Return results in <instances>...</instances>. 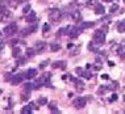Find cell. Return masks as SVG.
Returning a JSON list of instances; mask_svg holds the SVG:
<instances>
[{
	"mask_svg": "<svg viewBox=\"0 0 125 114\" xmlns=\"http://www.w3.org/2000/svg\"><path fill=\"white\" fill-rule=\"evenodd\" d=\"M104 41H105V32H104L103 29L101 30H96L95 34H94V42L96 43V45H103Z\"/></svg>",
	"mask_w": 125,
	"mask_h": 114,
	"instance_id": "1",
	"label": "cell"
},
{
	"mask_svg": "<svg viewBox=\"0 0 125 114\" xmlns=\"http://www.w3.org/2000/svg\"><path fill=\"white\" fill-rule=\"evenodd\" d=\"M16 32H17V24L16 22H11L4 28V33L7 35H13Z\"/></svg>",
	"mask_w": 125,
	"mask_h": 114,
	"instance_id": "2",
	"label": "cell"
},
{
	"mask_svg": "<svg viewBox=\"0 0 125 114\" xmlns=\"http://www.w3.org/2000/svg\"><path fill=\"white\" fill-rule=\"evenodd\" d=\"M61 16H62V12H61L59 9H53V11H50V13H49V20L53 22H57V21H59Z\"/></svg>",
	"mask_w": 125,
	"mask_h": 114,
	"instance_id": "3",
	"label": "cell"
},
{
	"mask_svg": "<svg viewBox=\"0 0 125 114\" xmlns=\"http://www.w3.org/2000/svg\"><path fill=\"white\" fill-rule=\"evenodd\" d=\"M86 98H84V97H78V98H75L73 101V105L75 106L76 109H82V108H84V106H86Z\"/></svg>",
	"mask_w": 125,
	"mask_h": 114,
	"instance_id": "4",
	"label": "cell"
},
{
	"mask_svg": "<svg viewBox=\"0 0 125 114\" xmlns=\"http://www.w3.org/2000/svg\"><path fill=\"white\" fill-rule=\"evenodd\" d=\"M22 79H24V76H22V75H20V73H16V75H12L11 84H12V85H19L20 83L22 81Z\"/></svg>",
	"mask_w": 125,
	"mask_h": 114,
	"instance_id": "5",
	"label": "cell"
},
{
	"mask_svg": "<svg viewBox=\"0 0 125 114\" xmlns=\"http://www.w3.org/2000/svg\"><path fill=\"white\" fill-rule=\"evenodd\" d=\"M36 30H37V25H33V26H30V28H25V29L21 30V35L26 37V35L32 34L33 32H36Z\"/></svg>",
	"mask_w": 125,
	"mask_h": 114,
	"instance_id": "6",
	"label": "cell"
},
{
	"mask_svg": "<svg viewBox=\"0 0 125 114\" xmlns=\"http://www.w3.org/2000/svg\"><path fill=\"white\" fill-rule=\"evenodd\" d=\"M79 32H80V28H75V26L69 28V35L71 37V38H76V37L79 35Z\"/></svg>",
	"mask_w": 125,
	"mask_h": 114,
	"instance_id": "7",
	"label": "cell"
},
{
	"mask_svg": "<svg viewBox=\"0 0 125 114\" xmlns=\"http://www.w3.org/2000/svg\"><path fill=\"white\" fill-rule=\"evenodd\" d=\"M71 18H73L75 22L82 21V12H79V11H73V12H71Z\"/></svg>",
	"mask_w": 125,
	"mask_h": 114,
	"instance_id": "8",
	"label": "cell"
},
{
	"mask_svg": "<svg viewBox=\"0 0 125 114\" xmlns=\"http://www.w3.org/2000/svg\"><path fill=\"white\" fill-rule=\"evenodd\" d=\"M36 76H37V70L30 68V70H28V71L25 72L24 78L25 79H33V78H36Z\"/></svg>",
	"mask_w": 125,
	"mask_h": 114,
	"instance_id": "9",
	"label": "cell"
},
{
	"mask_svg": "<svg viewBox=\"0 0 125 114\" xmlns=\"http://www.w3.org/2000/svg\"><path fill=\"white\" fill-rule=\"evenodd\" d=\"M53 68H61V70H66V62L63 60H57L53 63Z\"/></svg>",
	"mask_w": 125,
	"mask_h": 114,
	"instance_id": "10",
	"label": "cell"
},
{
	"mask_svg": "<svg viewBox=\"0 0 125 114\" xmlns=\"http://www.w3.org/2000/svg\"><path fill=\"white\" fill-rule=\"evenodd\" d=\"M95 8V13L96 15H104V12H105V9H104L103 4H100V3H97V4L94 7Z\"/></svg>",
	"mask_w": 125,
	"mask_h": 114,
	"instance_id": "11",
	"label": "cell"
},
{
	"mask_svg": "<svg viewBox=\"0 0 125 114\" xmlns=\"http://www.w3.org/2000/svg\"><path fill=\"white\" fill-rule=\"evenodd\" d=\"M36 18H37V15H36V12H33V11H30L28 13V16H26V21L28 22H34Z\"/></svg>",
	"mask_w": 125,
	"mask_h": 114,
	"instance_id": "12",
	"label": "cell"
},
{
	"mask_svg": "<svg viewBox=\"0 0 125 114\" xmlns=\"http://www.w3.org/2000/svg\"><path fill=\"white\" fill-rule=\"evenodd\" d=\"M46 47V43L45 42H42V41H38V42H36V51H42V50H45Z\"/></svg>",
	"mask_w": 125,
	"mask_h": 114,
	"instance_id": "13",
	"label": "cell"
},
{
	"mask_svg": "<svg viewBox=\"0 0 125 114\" xmlns=\"http://www.w3.org/2000/svg\"><path fill=\"white\" fill-rule=\"evenodd\" d=\"M12 55H13V58H19V56H21V49L17 47V46H13Z\"/></svg>",
	"mask_w": 125,
	"mask_h": 114,
	"instance_id": "14",
	"label": "cell"
},
{
	"mask_svg": "<svg viewBox=\"0 0 125 114\" xmlns=\"http://www.w3.org/2000/svg\"><path fill=\"white\" fill-rule=\"evenodd\" d=\"M94 25H95V24H94V22H90V21H88V22H82L79 28H80V30H86V29H90V28H92Z\"/></svg>",
	"mask_w": 125,
	"mask_h": 114,
	"instance_id": "15",
	"label": "cell"
},
{
	"mask_svg": "<svg viewBox=\"0 0 125 114\" xmlns=\"http://www.w3.org/2000/svg\"><path fill=\"white\" fill-rule=\"evenodd\" d=\"M33 110H34V109H33V106L29 104V105H26V106H24V108L21 109V113L22 114H29V113H32Z\"/></svg>",
	"mask_w": 125,
	"mask_h": 114,
	"instance_id": "16",
	"label": "cell"
},
{
	"mask_svg": "<svg viewBox=\"0 0 125 114\" xmlns=\"http://www.w3.org/2000/svg\"><path fill=\"white\" fill-rule=\"evenodd\" d=\"M50 50L52 51H58V50H61V43H50Z\"/></svg>",
	"mask_w": 125,
	"mask_h": 114,
	"instance_id": "17",
	"label": "cell"
},
{
	"mask_svg": "<svg viewBox=\"0 0 125 114\" xmlns=\"http://www.w3.org/2000/svg\"><path fill=\"white\" fill-rule=\"evenodd\" d=\"M117 30H119L120 33L125 32V21H120L119 24H117Z\"/></svg>",
	"mask_w": 125,
	"mask_h": 114,
	"instance_id": "18",
	"label": "cell"
},
{
	"mask_svg": "<svg viewBox=\"0 0 125 114\" xmlns=\"http://www.w3.org/2000/svg\"><path fill=\"white\" fill-rule=\"evenodd\" d=\"M37 104H38V105H45V104H48V98H46L45 96L40 97V98L37 100Z\"/></svg>",
	"mask_w": 125,
	"mask_h": 114,
	"instance_id": "19",
	"label": "cell"
},
{
	"mask_svg": "<svg viewBox=\"0 0 125 114\" xmlns=\"http://www.w3.org/2000/svg\"><path fill=\"white\" fill-rule=\"evenodd\" d=\"M34 54H36V49H28L26 50V56H28V58L34 56Z\"/></svg>",
	"mask_w": 125,
	"mask_h": 114,
	"instance_id": "20",
	"label": "cell"
},
{
	"mask_svg": "<svg viewBox=\"0 0 125 114\" xmlns=\"http://www.w3.org/2000/svg\"><path fill=\"white\" fill-rule=\"evenodd\" d=\"M97 46H99V45H96L95 42H94V43L91 42L88 45V50H90V51H97Z\"/></svg>",
	"mask_w": 125,
	"mask_h": 114,
	"instance_id": "21",
	"label": "cell"
},
{
	"mask_svg": "<svg viewBox=\"0 0 125 114\" xmlns=\"http://www.w3.org/2000/svg\"><path fill=\"white\" fill-rule=\"evenodd\" d=\"M84 4H86L87 7H95L97 3H95V0H86V1H84Z\"/></svg>",
	"mask_w": 125,
	"mask_h": 114,
	"instance_id": "22",
	"label": "cell"
},
{
	"mask_svg": "<svg viewBox=\"0 0 125 114\" xmlns=\"http://www.w3.org/2000/svg\"><path fill=\"white\" fill-rule=\"evenodd\" d=\"M49 29H50V25L48 24V22H46V24H43V26H42V33L46 35V33L49 32Z\"/></svg>",
	"mask_w": 125,
	"mask_h": 114,
	"instance_id": "23",
	"label": "cell"
},
{
	"mask_svg": "<svg viewBox=\"0 0 125 114\" xmlns=\"http://www.w3.org/2000/svg\"><path fill=\"white\" fill-rule=\"evenodd\" d=\"M24 90H25V92H22V95H21V100H22V101H26V100L29 98V93H28V90H26V89H24Z\"/></svg>",
	"mask_w": 125,
	"mask_h": 114,
	"instance_id": "24",
	"label": "cell"
},
{
	"mask_svg": "<svg viewBox=\"0 0 125 114\" xmlns=\"http://www.w3.org/2000/svg\"><path fill=\"white\" fill-rule=\"evenodd\" d=\"M33 88H34V87H33L32 83H25V84H24V89H26V90H30Z\"/></svg>",
	"mask_w": 125,
	"mask_h": 114,
	"instance_id": "25",
	"label": "cell"
},
{
	"mask_svg": "<svg viewBox=\"0 0 125 114\" xmlns=\"http://www.w3.org/2000/svg\"><path fill=\"white\" fill-rule=\"evenodd\" d=\"M30 12V4H26L24 8H22V13H25V15H28Z\"/></svg>",
	"mask_w": 125,
	"mask_h": 114,
	"instance_id": "26",
	"label": "cell"
},
{
	"mask_svg": "<svg viewBox=\"0 0 125 114\" xmlns=\"http://www.w3.org/2000/svg\"><path fill=\"white\" fill-rule=\"evenodd\" d=\"M109 89H111L109 87H100V88H99V93H100V95H101V93H105L107 90H109Z\"/></svg>",
	"mask_w": 125,
	"mask_h": 114,
	"instance_id": "27",
	"label": "cell"
},
{
	"mask_svg": "<svg viewBox=\"0 0 125 114\" xmlns=\"http://www.w3.org/2000/svg\"><path fill=\"white\" fill-rule=\"evenodd\" d=\"M80 76H83L84 79H91V73H90L88 71H83V72H82V75H80Z\"/></svg>",
	"mask_w": 125,
	"mask_h": 114,
	"instance_id": "28",
	"label": "cell"
},
{
	"mask_svg": "<svg viewBox=\"0 0 125 114\" xmlns=\"http://www.w3.org/2000/svg\"><path fill=\"white\" fill-rule=\"evenodd\" d=\"M49 109L52 110V112H55V113H58V112H59V110L55 108V104H54V102H53V104H50V105H49Z\"/></svg>",
	"mask_w": 125,
	"mask_h": 114,
	"instance_id": "29",
	"label": "cell"
},
{
	"mask_svg": "<svg viewBox=\"0 0 125 114\" xmlns=\"http://www.w3.org/2000/svg\"><path fill=\"white\" fill-rule=\"evenodd\" d=\"M24 63H25V59L21 58V56H19V58H17V64H19V66H22Z\"/></svg>",
	"mask_w": 125,
	"mask_h": 114,
	"instance_id": "30",
	"label": "cell"
},
{
	"mask_svg": "<svg viewBox=\"0 0 125 114\" xmlns=\"http://www.w3.org/2000/svg\"><path fill=\"white\" fill-rule=\"evenodd\" d=\"M92 68H94V70H95V71H99V70L101 68V66H100V63H99V62H96V63H95V66H92Z\"/></svg>",
	"mask_w": 125,
	"mask_h": 114,
	"instance_id": "31",
	"label": "cell"
},
{
	"mask_svg": "<svg viewBox=\"0 0 125 114\" xmlns=\"http://www.w3.org/2000/svg\"><path fill=\"white\" fill-rule=\"evenodd\" d=\"M116 11H119V5H117V4H113L112 7H111V12H116Z\"/></svg>",
	"mask_w": 125,
	"mask_h": 114,
	"instance_id": "32",
	"label": "cell"
},
{
	"mask_svg": "<svg viewBox=\"0 0 125 114\" xmlns=\"http://www.w3.org/2000/svg\"><path fill=\"white\" fill-rule=\"evenodd\" d=\"M65 32H66V29H65V28L59 29L58 32H57V35H58V37H59V35H63V34H65Z\"/></svg>",
	"mask_w": 125,
	"mask_h": 114,
	"instance_id": "33",
	"label": "cell"
},
{
	"mask_svg": "<svg viewBox=\"0 0 125 114\" xmlns=\"http://www.w3.org/2000/svg\"><path fill=\"white\" fill-rule=\"evenodd\" d=\"M48 63H49L48 60H45V62H42L41 64H40V68H41V70H42V68H45V67L48 66Z\"/></svg>",
	"mask_w": 125,
	"mask_h": 114,
	"instance_id": "34",
	"label": "cell"
},
{
	"mask_svg": "<svg viewBox=\"0 0 125 114\" xmlns=\"http://www.w3.org/2000/svg\"><path fill=\"white\" fill-rule=\"evenodd\" d=\"M116 100H117V95H112V96H111V98H109V101L113 102V101H116Z\"/></svg>",
	"mask_w": 125,
	"mask_h": 114,
	"instance_id": "35",
	"label": "cell"
},
{
	"mask_svg": "<svg viewBox=\"0 0 125 114\" xmlns=\"http://www.w3.org/2000/svg\"><path fill=\"white\" fill-rule=\"evenodd\" d=\"M75 72L78 73V75H82V72H83V70H82V68H80V67H78V68L75 70Z\"/></svg>",
	"mask_w": 125,
	"mask_h": 114,
	"instance_id": "36",
	"label": "cell"
},
{
	"mask_svg": "<svg viewBox=\"0 0 125 114\" xmlns=\"http://www.w3.org/2000/svg\"><path fill=\"white\" fill-rule=\"evenodd\" d=\"M101 79H104V80H107V79H109V76H108V75H107V73H105V75H101Z\"/></svg>",
	"mask_w": 125,
	"mask_h": 114,
	"instance_id": "37",
	"label": "cell"
},
{
	"mask_svg": "<svg viewBox=\"0 0 125 114\" xmlns=\"http://www.w3.org/2000/svg\"><path fill=\"white\" fill-rule=\"evenodd\" d=\"M3 49H4V42H1V41H0V51H1Z\"/></svg>",
	"mask_w": 125,
	"mask_h": 114,
	"instance_id": "38",
	"label": "cell"
},
{
	"mask_svg": "<svg viewBox=\"0 0 125 114\" xmlns=\"http://www.w3.org/2000/svg\"><path fill=\"white\" fill-rule=\"evenodd\" d=\"M16 43H17V39H13V41L11 42V45H12V46H15Z\"/></svg>",
	"mask_w": 125,
	"mask_h": 114,
	"instance_id": "39",
	"label": "cell"
},
{
	"mask_svg": "<svg viewBox=\"0 0 125 114\" xmlns=\"http://www.w3.org/2000/svg\"><path fill=\"white\" fill-rule=\"evenodd\" d=\"M108 66H109V67H113V66H115V63H113V62H111V60H109V62H108Z\"/></svg>",
	"mask_w": 125,
	"mask_h": 114,
	"instance_id": "40",
	"label": "cell"
},
{
	"mask_svg": "<svg viewBox=\"0 0 125 114\" xmlns=\"http://www.w3.org/2000/svg\"><path fill=\"white\" fill-rule=\"evenodd\" d=\"M121 46H123V47H125V38L123 39V43H121Z\"/></svg>",
	"mask_w": 125,
	"mask_h": 114,
	"instance_id": "41",
	"label": "cell"
},
{
	"mask_svg": "<svg viewBox=\"0 0 125 114\" xmlns=\"http://www.w3.org/2000/svg\"><path fill=\"white\" fill-rule=\"evenodd\" d=\"M103 1H112V0H103Z\"/></svg>",
	"mask_w": 125,
	"mask_h": 114,
	"instance_id": "42",
	"label": "cell"
},
{
	"mask_svg": "<svg viewBox=\"0 0 125 114\" xmlns=\"http://www.w3.org/2000/svg\"><path fill=\"white\" fill-rule=\"evenodd\" d=\"M1 35H3V34H1V32H0V38H1Z\"/></svg>",
	"mask_w": 125,
	"mask_h": 114,
	"instance_id": "43",
	"label": "cell"
},
{
	"mask_svg": "<svg viewBox=\"0 0 125 114\" xmlns=\"http://www.w3.org/2000/svg\"><path fill=\"white\" fill-rule=\"evenodd\" d=\"M1 93H3V90H1V89H0V95H1Z\"/></svg>",
	"mask_w": 125,
	"mask_h": 114,
	"instance_id": "44",
	"label": "cell"
},
{
	"mask_svg": "<svg viewBox=\"0 0 125 114\" xmlns=\"http://www.w3.org/2000/svg\"><path fill=\"white\" fill-rule=\"evenodd\" d=\"M124 1H125V0H124Z\"/></svg>",
	"mask_w": 125,
	"mask_h": 114,
	"instance_id": "45",
	"label": "cell"
}]
</instances>
